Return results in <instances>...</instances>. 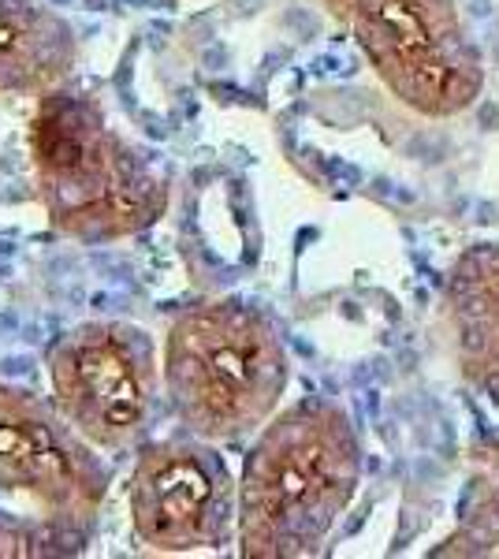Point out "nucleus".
<instances>
[{
  "label": "nucleus",
  "mask_w": 499,
  "mask_h": 559,
  "mask_svg": "<svg viewBox=\"0 0 499 559\" xmlns=\"http://www.w3.org/2000/svg\"><path fill=\"white\" fill-rule=\"evenodd\" d=\"M34 183L52 231L79 242H116L153 228L168 210V176L123 139L86 94L52 86L26 131Z\"/></svg>",
  "instance_id": "2"
},
{
  "label": "nucleus",
  "mask_w": 499,
  "mask_h": 559,
  "mask_svg": "<svg viewBox=\"0 0 499 559\" xmlns=\"http://www.w3.org/2000/svg\"><path fill=\"white\" fill-rule=\"evenodd\" d=\"M112 471L102 448L71 426L52 400L0 384V492L23 496L45 522L90 537Z\"/></svg>",
  "instance_id": "7"
},
{
  "label": "nucleus",
  "mask_w": 499,
  "mask_h": 559,
  "mask_svg": "<svg viewBox=\"0 0 499 559\" xmlns=\"http://www.w3.org/2000/svg\"><path fill=\"white\" fill-rule=\"evenodd\" d=\"M161 369L179 429L213 444H231L253 437L284 407L292 350L265 306L202 299L168 321Z\"/></svg>",
  "instance_id": "3"
},
{
  "label": "nucleus",
  "mask_w": 499,
  "mask_h": 559,
  "mask_svg": "<svg viewBox=\"0 0 499 559\" xmlns=\"http://www.w3.org/2000/svg\"><path fill=\"white\" fill-rule=\"evenodd\" d=\"M429 559H499V481H477Z\"/></svg>",
  "instance_id": "10"
},
{
  "label": "nucleus",
  "mask_w": 499,
  "mask_h": 559,
  "mask_svg": "<svg viewBox=\"0 0 499 559\" xmlns=\"http://www.w3.org/2000/svg\"><path fill=\"white\" fill-rule=\"evenodd\" d=\"M440 332L462 384L499 403V242H474L451 261Z\"/></svg>",
  "instance_id": "8"
},
{
  "label": "nucleus",
  "mask_w": 499,
  "mask_h": 559,
  "mask_svg": "<svg viewBox=\"0 0 499 559\" xmlns=\"http://www.w3.org/2000/svg\"><path fill=\"white\" fill-rule=\"evenodd\" d=\"M75 60V26L49 0H0V102L68 83Z\"/></svg>",
  "instance_id": "9"
},
{
  "label": "nucleus",
  "mask_w": 499,
  "mask_h": 559,
  "mask_svg": "<svg viewBox=\"0 0 499 559\" xmlns=\"http://www.w3.org/2000/svg\"><path fill=\"white\" fill-rule=\"evenodd\" d=\"M127 515L146 552H221L239 537V477L221 444L187 429L142 440L127 477Z\"/></svg>",
  "instance_id": "6"
},
{
  "label": "nucleus",
  "mask_w": 499,
  "mask_h": 559,
  "mask_svg": "<svg viewBox=\"0 0 499 559\" xmlns=\"http://www.w3.org/2000/svg\"><path fill=\"white\" fill-rule=\"evenodd\" d=\"M52 403L94 448L131 452L146 440L165 388L157 340L134 321H83L49 347Z\"/></svg>",
  "instance_id": "5"
},
{
  "label": "nucleus",
  "mask_w": 499,
  "mask_h": 559,
  "mask_svg": "<svg viewBox=\"0 0 499 559\" xmlns=\"http://www.w3.org/2000/svg\"><path fill=\"white\" fill-rule=\"evenodd\" d=\"M380 86L425 120H455L485 90V60L459 0H321Z\"/></svg>",
  "instance_id": "4"
},
{
  "label": "nucleus",
  "mask_w": 499,
  "mask_h": 559,
  "mask_svg": "<svg viewBox=\"0 0 499 559\" xmlns=\"http://www.w3.org/2000/svg\"><path fill=\"white\" fill-rule=\"evenodd\" d=\"M366 452L351 411L329 395L280 407L239 471V556H321L361 489Z\"/></svg>",
  "instance_id": "1"
},
{
  "label": "nucleus",
  "mask_w": 499,
  "mask_h": 559,
  "mask_svg": "<svg viewBox=\"0 0 499 559\" xmlns=\"http://www.w3.org/2000/svg\"><path fill=\"white\" fill-rule=\"evenodd\" d=\"M86 545L83 534H71L52 522L0 519V559H60L79 556Z\"/></svg>",
  "instance_id": "11"
}]
</instances>
